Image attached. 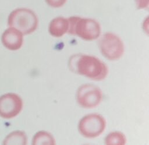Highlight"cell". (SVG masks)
I'll return each mask as SVG.
<instances>
[{"mask_svg": "<svg viewBox=\"0 0 149 145\" xmlns=\"http://www.w3.org/2000/svg\"><path fill=\"white\" fill-rule=\"evenodd\" d=\"M102 98V93L98 87L92 84L80 86L76 93L78 104L85 108H92L100 104Z\"/></svg>", "mask_w": 149, "mask_h": 145, "instance_id": "cell-6", "label": "cell"}, {"mask_svg": "<svg viewBox=\"0 0 149 145\" xmlns=\"http://www.w3.org/2000/svg\"><path fill=\"white\" fill-rule=\"evenodd\" d=\"M38 24L36 14L32 10L25 8L15 9L8 17V26L18 30L23 35L33 33L37 29Z\"/></svg>", "mask_w": 149, "mask_h": 145, "instance_id": "cell-2", "label": "cell"}, {"mask_svg": "<svg viewBox=\"0 0 149 145\" xmlns=\"http://www.w3.org/2000/svg\"><path fill=\"white\" fill-rule=\"evenodd\" d=\"M68 33L76 35L86 41H92L98 38L101 34L99 23L93 19L73 16L68 18Z\"/></svg>", "mask_w": 149, "mask_h": 145, "instance_id": "cell-3", "label": "cell"}, {"mask_svg": "<svg viewBox=\"0 0 149 145\" xmlns=\"http://www.w3.org/2000/svg\"><path fill=\"white\" fill-rule=\"evenodd\" d=\"M2 143L3 144H26V135L22 131H13L5 138Z\"/></svg>", "mask_w": 149, "mask_h": 145, "instance_id": "cell-10", "label": "cell"}, {"mask_svg": "<svg viewBox=\"0 0 149 145\" xmlns=\"http://www.w3.org/2000/svg\"><path fill=\"white\" fill-rule=\"evenodd\" d=\"M23 34L18 30L9 27L6 29L1 36L3 45L9 50L17 51L23 43Z\"/></svg>", "mask_w": 149, "mask_h": 145, "instance_id": "cell-8", "label": "cell"}, {"mask_svg": "<svg viewBox=\"0 0 149 145\" xmlns=\"http://www.w3.org/2000/svg\"><path fill=\"white\" fill-rule=\"evenodd\" d=\"M70 69L80 75L94 80H101L108 74V68L100 59L88 55L73 56L69 61Z\"/></svg>", "mask_w": 149, "mask_h": 145, "instance_id": "cell-1", "label": "cell"}, {"mask_svg": "<svg viewBox=\"0 0 149 145\" xmlns=\"http://www.w3.org/2000/svg\"><path fill=\"white\" fill-rule=\"evenodd\" d=\"M106 121L103 116L97 114H88L83 117L79 123L80 133L87 138L100 136L105 130Z\"/></svg>", "mask_w": 149, "mask_h": 145, "instance_id": "cell-5", "label": "cell"}, {"mask_svg": "<svg viewBox=\"0 0 149 145\" xmlns=\"http://www.w3.org/2000/svg\"><path fill=\"white\" fill-rule=\"evenodd\" d=\"M23 101L16 94L6 93L0 97V116L10 119L16 116L22 111Z\"/></svg>", "mask_w": 149, "mask_h": 145, "instance_id": "cell-7", "label": "cell"}, {"mask_svg": "<svg viewBox=\"0 0 149 145\" xmlns=\"http://www.w3.org/2000/svg\"><path fill=\"white\" fill-rule=\"evenodd\" d=\"M68 19L63 17H57L53 19L49 23L48 31L49 34L55 37H61L68 32Z\"/></svg>", "mask_w": 149, "mask_h": 145, "instance_id": "cell-9", "label": "cell"}, {"mask_svg": "<svg viewBox=\"0 0 149 145\" xmlns=\"http://www.w3.org/2000/svg\"><path fill=\"white\" fill-rule=\"evenodd\" d=\"M126 139L125 135L119 132H114L109 133L105 138V143L107 144H124Z\"/></svg>", "mask_w": 149, "mask_h": 145, "instance_id": "cell-12", "label": "cell"}, {"mask_svg": "<svg viewBox=\"0 0 149 145\" xmlns=\"http://www.w3.org/2000/svg\"><path fill=\"white\" fill-rule=\"evenodd\" d=\"M46 3L51 7L58 8L62 7L67 0H45Z\"/></svg>", "mask_w": 149, "mask_h": 145, "instance_id": "cell-13", "label": "cell"}, {"mask_svg": "<svg viewBox=\"0 0 149 145\" xmlns=\"http://www.w3.org/2000/svg\"><path fill=\"white\" fill-rule=\"evenodd\" d=\"M137 9H148L149 1L148 0H134Z\"/></svg>", "mask_w": 149, "mask_h": 145, "instance_id": "cell-14", "label": "cell"}, {"mask_svg": "<svg viewBox=\"0 0 149 145\" xmlns=\"http://www.w3.org/2000/svg\"><path fill=\"white\" fill-rule=\"evenodd\" d=\"M98 45L102 55L110 61L118 60L124 53L123 41L113 33H105L100 39Z\"/></svg>", "mask_w": 149, "mask_h": 145, "instance_id": "cell-4", "label": "cell"}, {"mask_svg": "<svg viewBox=\"0 0 149 145\" xmlns=\"http://www.w3.org/2000/svg\"><path fill=\"white\" fill-rule=\"evenodd\" d=\"M33 144H54L55 140L52 136L45 131L37 132L33 137Z\"/></svg>", "mask_w": 149, "mask_h": 145, "instance_id": "cell-11", "label": "cell"}]
</instances>
